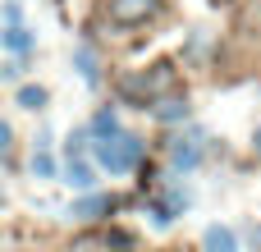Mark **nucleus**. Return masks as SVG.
<instances>
[{
  "label": "nucleus",
  "mask_w": 261,
  "mask_h": 252,
  "mask_svg": "<svg viewBox=\"0 0 261 252\" xmlns=\"http://www.w3.org/2000/svg\"><path fill=\"white\" fill-rule=\"evenodd\" d=\"M110 207H115V202H110L106 193H87V197H78V202L69 207V216H73V220H101V216H110Z\"/></svg>",
  "instance_id": "5"
},
{
  "label": "nucleus",
  "mask_w": 261,
  "mask_h": 252,
  "mask_svg": "<svg viewBox=\"0 0 261 252\" xmlns=\"http://www.w3.org/2000/svg\"><path fill=\"white\" fill-rule=\"evenodd\" d=\"M64 184H69V188H78V193H87V188L96 184V170H92L83 156H69V161H64Z\"/></svg>",
  "instance_id": "6"
},
{
  "label": "nucleus",
  "mask_w": 261,
  "mask_h": 252,
  "mask_svg": "<svg viewBox=\"0 0 261 252\" xmlns=\"http://www.w3.org/2000/svg\"><path fill=\"white\" fill-rule=\"evenodd\" d=\"M0 46L14 51V55H28V51H32V32H28L23 23H9V28L0 32Z\"/></svg>",
  "instance_id": "10"
},
{
  "label": "nucleus",
  "mask_w": 261,
  "mask_h": 252,
  "mask_svg": "<svg viewBox=\"0 0 261 252\" xmlns=\"http://www.w3.org/2000/svg\"><path fill=\"white\" fill-rule=\"evenodd\" d=\"M151 115H156L161 124H179V119H188V96H161V101L151 106Z\"/></svg>",
  "instance_id": "8"
},
{
  "label": "nucleus",
  "mask_w": 261,
  "mask_h": 252,
  "mask_svg": "<svg viewBox=\"0 0 261 252\" xmlns=\"http://www.w3.org/2000/svg\"><path fill=\"white\" fill-rule=\"evenodd\" d=\"M9 152V124H0V156Z\"/></svg>",
  "instance_id": "14"
},
{
  "label": "nucleus",
  "mask_w": 261,
  "mask_h": 252,
  "mask_svg": "<svg viewBox=\"0 0 261 252\" xmlns=\"http://www.w3.org/2000/svg\"><path fill=\"white\" fill-rule=\"evenodd\" d=\"M32 174H37V179H55V161H50L46 152H37V156H32Z\"/></svg>",
  "instance_id": "13"
},
{
  "label": "nucleus",
  "mask_w": 261,
  "mask_h": 252,
  "mask_svg": "<svg viewBox=\"0 0 261 252\" xmlns=\"http://www.w3.org/2000/svg\"><path fill=\"white\" fill-rule=\"evenodd\" d=\"M73 69L83 73V83H87V87H96V83H101V64H96L92 46H73Z\"/></svg>",
  "instance_id": "9"
},
{
  "label": "nucleus",
  "mask_w": 261,
  "mask_h": 252,
  "mask_svg": "<svg viewBox=\"0 0 261 252\" xmlns=\"http://www.w3.org/2000/svg\"><path fill=\"white\" fill-rule=\"evenodd\" d=\"M96 142L101 138H110V133H119V119H115V110H96V119H92V129H87Z\"/></svg>",
  "instance_id": "11"
},
{
  "label": "nucleus",
  "mask_w": 261,
  "mask_h": 252,
  "mask_svg": "<svg viewBox=\"0 0 261 252\" xmlns=\"http://www.w3.org/2000/svg\"><path fill=\"white\" fill-rule=\"evenodd\" d=\"M170 92H174V69L170 64H151V69H138V73L119 78V96L128 106H138V110H151Z\"/></svg>",
  "instance_id": "1"
},
{
  "label": "nucleus",
  "mask_w": 261,
  "mask_h": 252,
  "mask_svg": "<svg viewBox=\"0 0 261 252\" xmlns=\"http://www.w3.org/2000/svg\"><path fill=\"white\" fill-rule=\"evenodd\" d=\"M46 101H50V96H46V87H32V83H28V87H18V106H23V110H46Z\"/></svg>",
  "instance_id": "12"
},
{
  "label": "nucleus",
  "mask_w": 261,
  "mask_h": 252,
  "mask_svg": "<svg viewBox=\"0 0 261 252\" xmlns=\"http://www.w3.org/2000/svg\"><path fill=\"white\" fill-rule=\"evenodd\" d=\"M156 9H161V0H110L106 18H110L115 28H138V23H147Z\"/></svg>",
  "instance_id": "3"
},
{
  "label": "nucleus",
  "mask_w": 261,
  "mask_h": 252,
  "mask_svg": "<svg viewBox=\"0 0 261 252\" xmlns=\"http://www.w3.org/2000/svg\"><path fill=\"white\" fill-rule=\"evenodd\" d=\"M202 142H206L202 133H188V138H174V142H170V165H174V170H193V165L202 161Z\"/></svg>",
  "instance_id": "4"
},
{
  "label": "nucleus",
  "mask_w": 261,
  "mask_h": 252,
  "mask_svg": "<svg viewBox=\"0 0 261 252\" xmlns=\"http://www.w3.org/2000/svg\"><path fill=\"white\" fill-rule=\"evenodd\" d=\"M92 152H96V165H101V170L128 174V170L142 161V138H133V133H110V138H101Z\"/></svg>",
  "instance_id": "2"
},
{
  "label": "nucleus",
  "mask_w": 261,
  "mask_h": 252,
  "mask_svg": "<svg viewBox=\"0 0 261 252\" xmlns=\"http://www.w3.org/2000/svg\"><path fill=\"white\" fill-rule=\"evenodd\" d=\"M202 248L206 252H239V234H234L229 225H211V230L202 234Z\"/></svg>",
  "instance_id": "7"
}]
</instances>
